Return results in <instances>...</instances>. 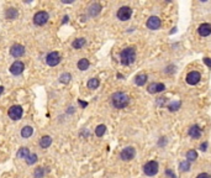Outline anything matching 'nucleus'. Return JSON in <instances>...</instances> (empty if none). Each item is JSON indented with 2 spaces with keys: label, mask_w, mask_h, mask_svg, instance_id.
<instances>
[{
  "label": "nucleus",
  "mask_w": 211,
  "mask_h": 178,
  "mask_svg": "<svg viewBox=\"0 0 211 178\" xmlns=\"http://www.w3.org/2000/svg\"><path fill=\"white\" fill-rule=\"evenodd\" d=\"M25 53V47L22 45H14L10 48V55L14 57H21Z\"/></svg>",
  "instance_id": "obj_12"
},
{
  "label": "nucleus",
  "mask_w": 211,
  "mask_h": 178,
  "mask_svg": "<svg viewBox=\"0 0 211 178\" xmlns=\"http://www.w3.org/2000/svg\"><path fill=\"white\" fill-rule=\"evenodd\" d=\"M37 162V155L36 153H30L26 158V163L27 165H33Z\"/></svg>",
  "instance_id": "obj_26"
},
{
  "label": "nucleus",
  "mask_w": 211,
  "mask_h": 178,
  "mask_svg": "<svg viewBox=\"0 0 211 178\" xmlns=\"http://www.w3.org/2000/svg\"><path fill=\"white\" fill-rule=\"evenodd\" d=\"M186 161H189V162H194V161H196V158H198V152L195 151V150H190V151H188L186 152Z\"/></svg>",
  "instance_id": "obj_18"
},
{
  "label": "nucleus",
  "mask_w": 211,
  "mask_h": 178,
  "mask_svg": "<svg viewBox=\"0 0 211 178\" xmlns=\"http://www.w3.org/2000/svg\"><path fill=\"white\" fill-rule=\"evenodd\" d=\"M165 89V85L163 83H157V93H161Z\"/></svg>",
  "instance_id": "obj_32"
},
{
  "label": "nucleus",
  "mask_w": 211,
  "mask_h": 178,
  "mask_svg": "<svg viewBox=\"0 0 211 178\" xmlns=\"http://www.w3.org/2000/svg\"><path fill=\"white\" fill-rule=\"evenodd\" d=\"M135 155H136V150L132 146H128V147H126L121 151L120 157H121L122 161H131V159L135 157Z\"/></svg>",
  "instance_id": "obj_7"
},
{
  "label": "nucleus",
  "mask_w": 211,
  "mask_h": 178,
  "mask_svg": "<svg viewBox=\"0 0 211 178\" xmlns=\"http://www.w3.org/2000/svg\"><path fill=\"white\" fill-rule=\"evenodd\" d=\"M87 85H88L89 89H97L99 87V79L98 78H91V79H89Z\"/></svg>",
  "instance_id": "obj_23"
},
{
  "label": "nucleus",
  "mask_w": 211,
  "mask_h": 178,
  "mask_svg": "<svg viewBox=\"0 0 211 178\" xmlns=\"http://www.w3.org/2000/svg\"><path fill=\"white\" fill-rule=\"evenodd\" d=\"M146 25H147V27L149 30H158L161 27V25H162V21H161L159 17H157V16H151L149 19L147 20Z\"/></svg>",
  "instance_id": "obj_10"
},
{
  "label": "nucleus",
  "mask_w": 211,
  "mask_h": 178,
  "mask_svg": "<svg viewBox=\"0 0 211 178\" xmlns=\"http://www.w3.org/2000/svg\"><path fill=\"white\" fill-rule=\"evenodd\" d=\"M52 144V139L49 136H43L41 140H40V146L42 149H47L49 147V145Z\"/></svg>",
  "instance_id": "obj_17"
},
{
  "label": "nucleus",
  "mask_w": 211,
  "mask_h": 178,
  "mask_svg": "<svg viewBox=\"0 0 211 178\" xmlns=\"http://www.w3.org/2000/svg\"><path fill=\"white\" fill-rule=\"evenodd\" d=\"M32 134H33V129H32L31 126H25V128H22V130H21V136L25 137V139L30 137Z\"/></svg>",
  "instance_id": "obj_19"
},
{
  "label": "nucleus",
  "mask_w": 211,
  "mask_h": 178,
  "mask_svg": "<svg viewBox=\"0 0 211 178\" xmlns=\"http://www.w3.org/2000/svg\"><path fill=\"white\" fill-rule=\"evenodd\" d=\"M29 155H30V151H29L26 147H21L20 150L17 151V153H16L17 158H27Z\"/></svg>",
  "instance_id": "obj_20"
},
{
  "label": "nucleus",
  "mask_w": 211,
  "mask_h": 178,
  "mask_svg": "<svg viewBox=\"0 0 211 178\" xmlns=\"http://www.w3.org/2000/svg\"><path fill=\"white\" fill-rule=\"evenodd\" d=\"M78 68L80 69V70H85V69H88L89 68V61L87 60V58H82V60H79V62H78Z\"/></svg>",
  "instance_id": "obj_21"
},
{
  "label": "nucleus",
  "mask_w": 211,
  "mask_h": 178,
  "mask_svg": "<svg viewBox=\"0 0 211 178\" xmlns=\"http://www.w3.org/2000/svg\"><path fill=\"white\" fill-rule=\"evenodd\" d=\"M111 103L116 109H124L130 103V98L127 94L122 93V92H117V93H114L111 97Z\"/></svg>",
  "instance_id": "obj_1"
},
{
  "label": "nucleus",
  "mask_w": 211,
  "mask_h": 178,
  "mask_svg": "<svg viewBox=\"0 0 211 178\" xmlns=\"http://www.w3.org/2000/svg\"><path fill=\"white\" fill-rule=\"evenodd\" d=\"M165 174H167L169 178H175V174H174V172L172 171V169H165Z\"/></svg>",
  "instance_id": "obj_33"
},
{
  "label": "nucleus",
  "mask_w": 211,
  "mask_h": 178,
  "mask_svg": "<svg viewBox=\"0 0 211 178\" xmlns=\"http://www.w3.org/2000/svg\"><path fill=\"white\" fill-rule=\"evenodd\" d=\"M100 10H101V5L98 4V3H94V4H91L90 8H89V15H90V16H97V15L100 12Z\"/></svg>",
  "instance_id": "obj_15"
},
{
  "label": "nucleus",
  "mask_w": 211,
  "mask_h": 178,
  "mask_svg": "<svg viewBox=\"0 0 211 178\" xmlns=\"http://www.w3.org/2000/svg\"><path fill=\"white\" fill-rule=\"evenodd\" d=\"M158 169H159V166L157 163V161H148L145 166H143V172L146 176H156L158 173Z\"/></svg>",
  "instance_id": "obj_3"
},
{
  "label": "nucleus",
  "mask_w": 211,
  "mask_h": 178,
  "mask_svg": "<svg viewBox=\"0 0 211 178\" xmlns=\"http://www.w3.org/2000/svg\"><path fill=\"white\" fill-rule=\"evenodd\" d=\"M60 61H61V56H60L58 52H51V53H48L47 57H46V62L51 67L57 66L60 63Z\"/></svg>",
  "instance_id": "obj_9"
},
{
  "label": "nucleus",
  "mask_w": 211,
  "mask_h": 178,
  "mask_svg": "<svg viewBox=\"0 0 211 178\" xmlns=\"http://www.w3.org/2000/svg\"><path fill=\"white\" fill-rule=\"evenodd\" d=\"M198 32H199V35L200 36H202V37H206V36H209V35H211V25L210 24H201L200 26H199V29H198Z\"/></svg>",
  "instance_id": "obj_13"
},
{
  "label": "nucleus",
  "mask_w": 211,
  "mask_h": 178,
  "mask_svg": "<svg viewBox=\"0 0 211 178\" xmlns=\"http://www.w3.org/2000/svg\"><path fill=\"white\" fill-rule=\"evenodd\" d=\"M3 92H4V87H0V95H2Z\"/></svg>",
  "instance_id": "obj_38"
},
{
  "label": "nucleus",
  "mask_w": 211,
  "mask_h": 178,
  "mask_svg": "<svg viewBox=\"0 0 211 178\" xmlns=\"http://www.w3.org/2000/svg\"><path fill=\"white\" fill-rule=\"evenodd\" d=\"M6 17H8V19H10V20L16 19V17H17V10L14 9V8L8 9V10H6Z\"/></svg>",
  "instance_id": "obj_22"
},
{
  "label": "nucleus",
  "mask_w": 211,
  "mask_h": 178,
  "mask_svg": "<svg viewBox=\"0 0 211 178\" xmlns=\"http://www.w3.org/2000/svg\"><path fill=\"white\" fill-rule=\"evenodd\" d=\"M146 82H147V76H146V74H143V73L137 74V76L135 77V83H136L138 87L145 85V84H146Z\"/></svg>",
  "instance_id": "obj_16"
},
{
  "label": "nucleus",
  "mask_w": 211,
  "mask_h": 178,
  "mask_svg": "<svg viewBox=\"0 0 211 178\" xmlns=\"http://www.w3.org/2000/svg\"><path fill=\"white\" fill-rule=\"evenodd\" d=\"M70 74L69 73H64V74H62L61 77H60V82H62V83H64V84H67V83H69L70 82Z\"/></svg>",
  "instance_id": "obj_29"
},
{
  "label": "nucleus",
  "mask_w": 211,
  "mask_h": 178,
  "mask_svg": "<svg viewBox=\"0 0 211 178\" xmlns=\"http://www.w3.org/2000/svg\"><path fill=\"white\" fill-rule=\"evenodd\" d=\"M180 108V101H174V103H172L169 106H168V109L170 110V111H175V110H178Z\"/></svg>",
  "instance_id": "obj_30"
},
{
  "label": "nucleus",
  "mask_w": 211,
  "mask_h": 178,
  "mask_svg": "<svg viewBox=\"0 0 211 178\" xmlns=\"http://www.w3.org/2000/svg\"><path fill=\"white\" fill-rule=\"evenodd\" d=\"M179 169L182 172H188L190 169V162L189 161H183L179 163Z\"/></svg>",
  "instance_id": "obj_28"
},
{
  "label": "nucleus",
  "mask_w": 211,
  "mask_h": 178,
  "mask_svg": "<svg viewBox=\"0 0 211 178\" xmlns=\"http://www.w3.org/2000/svg\"><path fill=\"white\" fill-rule=\"evenodd\" d=\"M200 79H201V74H200L199 72H196V70H191V72H189V73L186 74V77H185L186 83L190 84V85L198 84V83L200 82Z\"/></svg>",
  "instance_id": "obj_5"
},
{
  "label": "nucleus",
  "mask_w": 211,
  "mask_h": 178,
  "mask_svg": "<svg viewBox=\"0 0 211 178\" xmlns=\"http://www.w3.org/2000/svg\"><path fill=\"white\" fill-rule=\"evenodd\" d=\"M120 60L124 66H130L136 61V50L135 47H127L121 51L120 53Z\"/></svg>",
  "instance_id": "obj_2"
},
{
  "label": "nucleus",
  "mask_w": 211,
  "mask_h": 178,
  "mask_svg": "<svg viewBox=\"0 0 211 178\" xmlns=\"http://www.w3.org/2000/svg\"><path fill=\"white\" fill-rule=\"evenodd\" d=\"M79 103L82 104V106H84V108H85V106H87V103H85V101H82V100H79Z\"/></svg>",
  "instance_id": "obj_37"
},
{
  "label": "nucleus",
  "mask_w": 211,
  "mask_h": 178,
  "mask_svg": "<svg viewBox=\"0 0 211 178\" xmlns=\"http://www.w3.org/2000/svg\"><path fill=\"white\" fill-rule=\"evenodd\" d=\"M45 174H46V171H45L43 167H38V168H36V169H35V173H33L35 178H43Z\"/></svg>",
  "instance_id": "obj_24"
},
{
  "label": "nucleus",
  "mask_w": 211,
  "mask_h": 178,
  "mask_svg": "<svg viewBox=\"0 0 211 178\" xmlns=\"http://www.w3.org/2000/svg\"><path fill=\"white\" fill-rule=\"evenodd\" d=\"M206 147H207V142H202L200 145V150L201 151H206Z\"/></svg>",
  "instance_id": "obj_36"
},
{
  "label": "nucleus",
  "mask_w": 211,
  "mask_h": 178,
  "mask_svg": "<svg viewBox=\"0 0 211 178\" xmlns=\"http://www.w3.org/2000/svg\"><path fill=\"white\" fill-rule=\"evenodd\" d=\"M24 69H25V64L21 62V61H16L11 64L10 67V72L14 74V76H19V74H21L24 72Z\"/></svg>",
  "instance_id": "obj_11"
},
{
  "label": "nucleus",
  "mask_w": 211,
  "mask_h": 178,
  "mask_svg": "<svg viewBox=\"0 0 211 178\" xmlns=\"http://www.w3.org/2000/svg\"><path fill=\"white\" fill-rule=\"evenodd\" d=\"M196 178H211V176L207 173H200V174H198Z\"/></svg>",
  "instance_id": "obj_35"
},
{
  "label": "nucleus",
  "mask_w": 211,
  "mask_h": 178,
  "mask_svg": "<svg viewBox=\"0 0 211 178\" xmlns=\"http://www.w3.org/2000/svg\"><path fill=\"white\" fill-rule=\"evenodd\" d=\"M105 131H106V126L105 125H99V126H97V129H95V135L101 137L105 134Z\"/></svg>",
  "instance_id": "obj_27"
},
{
  "label": "nucleus",
  "mask_w": 211,
  "mask_h": 178,
  "mask_svg": "<svg viewBox=\"0 0 211 178\" xmlns=\"http://www.w3.org/2000/svg\"><path fill=\"white\" fill-rule=\"evenodd\" d=\"M201 132L202 131H201V129H200L199 125H193V126L189 129V136L191 139H200Z\"/></svg>",
  "instance_id": "obj_14"
},
{
  "label": "nucleus",
  "mask_w": 211,
  "mask_h": 178,
  "mask_svg": "<svg viewBox=\"0 0 211 178\" xmlns=\"http://www.w3.org/2000/svg\"><path fill=\"white\" fill-rule=\"evenodd\" d=\"M148 93H151V94L157 93V83H152L148 85Z\"/></svg>",
  "instance_id": "obj_31"
},
{
  "label": "nucleus",
  "mask_w": 211,
  "mask_h": 178,
  "mask_svg": "<svg viewBox=\"0 0 211 178\" xmlns=\"http://www.w3.org/2000/svg\"><path fill=\"white\" fill-rule=\"evenodd\" d=\"M202 61H204V63H205V64H206L207 67H210V68H211V58H209V57H205V58H204Z\"/></svg>",
  "instance_id": "obj_34"
},
{
  "label": "nucleus",
  "mask_w": 211,
  "mask_h": 178,
  "mask_svg": "<svg viewBox=\"0 0 211 178\" xmlns=\"http://www.w3.org/2000/svg\"><path fill=\"white\" fill-rule=\"evenodd\" d=\"M132 15V9L128 8V6H122L117 10V17H119V20L121 21H127L130 20V17Z\"/></svg>",
  "instance_id": "obj_6"
},
{
  "label": "nucleus",
  "mask_w": 211,
  "mask_h": 178,
  "mask_svg": "<svg viewBox=\"0 0 211 178\" xmlns=\"http://www.w3.org/2000/svg\"><path fill=\"white\" fill-rule=\"evenodd\" d=\"M22 108L20 105H14V106H11V108L9 109V111H8V114H9V116H10V119H12V120H19L21 116H22Z\"/></svg>",
  "instance_id": "obj_8"
},
{
  "label": "nucleus",
  "mask_w": 211,
  "mask_h": 178,
  "mask_svg": "<svg viewBox=\"0 0 211 178\" xmlns=\"http://www.w3.org/2000/svg\"><path fill=\"white\" fill-rule=\"evenodd\" d=\"M48 19H49V16H48V14L46 11H38L33 16V22L36 25H40L41 26V25H45L48 21Z\"/></svg>",
  "instance_id": "obj_4"
},
{
  "label": "nucleus",
  "mask_w": 211,
  "mask_h": 178,
  "mask_svg": "<svg viewBox=\"0 0 211 178\" xmlns=\"http://www.w3.org/2000/svg\"><path fill=\"white\" fill-rule=\"evenodd\" d=\"M85 39H77V40H74V42H73V47L74 48H82L84 45H85Z\"/></svg>",
  "instance_id": "obj_25"
}]
</instances>
